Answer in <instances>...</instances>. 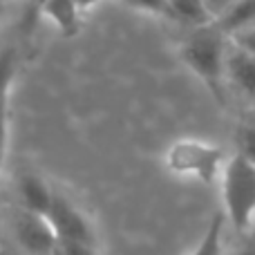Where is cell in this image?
<instances>
[{"instance_id": "12", "label": "cell", "mask_w": 255, "mask_h": 255, "mask_svg": "<svg viewBox=\"0 0 255 255\" xmlns=\"http://www.w3.org/2000/svg\"><path fill=\"white\" fill-rule=\"evenodd\" d=\"M16 74H18V49L13 45H0V99L11 94V85Z\"/></svg>"}, {"instance_id": "2", "label": "cell", "mask_w": 255, "mask_h": 255, "mask_svg": "<svg viewBox=\"0 0 255 255\" xmlns=\"http://www.w3.org/2000/svg\"><path fill=\"white\" fill-rule=\"evenodd\" d=\"M224 217L240 233L255 231V163L238 152L229 157L220 177Z\"/></svg>"}, {"instance_id": "8", "label": "cell", "mask_w": 255, "mask_h": 255, "mask_svg": "<svg viewBox=\"0 0 255 255\" xmlns=\"http://www.w3.org/2000/svg\"><path fill=\"white\" fill-rule=\"evenodd\" d=\"M40 16L52 20L65 38H72L81 31V9L76 0H45L38 11V18Z\"/></svg>"}, {"instance_id": "20", "label": "cell", "mask_w": 255, "mask_h": 255, "mask_svg": "<svg viewBox=\"0 0 255 255\" xmlns=\"http://www.w3.org/2000/svg\"><path fill=\"white\" fill-rule=\"evenodd\" d=\"M99 2H101V0H76V4H79L81 13H83V11H90V9L97 7Z\"/></svg>"}, {"instance_id": "3", "label": "cell", "mask_w": 255, "mask_h": 255, "mask_svg": "<svg viewBox=\"0 0 255 255\" xmlns=\"http://www.w3.org/2000/svg\"><path fill=\"white\" fill-rule=\"evenodd\" d=\"M229 157L215 143L202 139H177L166 150V168L172 175L197 179L202 184L220 181Z\"/></svg>"}, {"instance_id": "13", "label": "cell", "mask_w": 255, "mask_h": 255, "mask_svg": "<svg viewBox=\"0 0 255 255\" xmlns=\"http://www.w3.org/2000/svg\"><path fill=\"white\" fill-rule=\"evenodd\" d=\"M235 141H238L240 157H244L247 161L255 163V119H244L242 124L238 126Z\"/></svg>"}, {"instance_id": "17", "label": "cell", "mask_w": 255, "mask_h": 255, "mask_svg": "<svg viewBox=\"0 0 255 255\" xmlns=\"http://www.w3.org/2000/svg\"><path fill=\"white\" fill-rule=\"evenodd\" d=\"M231 40H233V43L238 45V47H242L244 52H249L251 56H255V27L240 31V34H235Z\"/></svg>"}, {"instance_id": "23", "label": "cell", "mask_w": 255, "mask_h": 255, "mask_svg": "<svg viewBox=\"0 0 255 255\" xmlns=\"http://www.w3.org/2000/svg\"><path fill=\"white\" fill-rule=\"evenodd\" d=\"M2 2H4V0H2Z\"/></svg>"}, {"instance_id": "14", "label": "cell", "mask_w": 255, "mask_h": 255, "mask_svg": "<svg viewBox=\"0 0 255 255\" xmlns=\"http://www.w3.org/2000/svg\"><path fill=\"white\" fill-rule=\"evenodd\" d=\"M9 148V94L0 99V175H2L4 161H7Z\"/></svg>"}, {"instance_id": "6", "label": "cell", "mask_w": 255, "mask_h": 255, "mask_svg": "<svg viewBox=\"0 0 255 255\" xmlns=\"http://www.w3.org/2000/svg\"><path fill=\"white\" fill-rule=\"evenodd\" d=\"M226 90H235L244 101L255 106V56L229 40L226 49Z\"/></svg>"}, {"instance_id": "7", "label": "cell", "mask_w": 255, "mask_h": 255, "mask_svg": "<svg viewBox=\"0 0 255 255\" xmlns=\"http://www.w3.org/2000/svg\"><path fill=\"white\" fill-rule=\"evenodd\" d=\"M54 190L49 188V184L45 179H40L34 172H27L18 179V204L16 206L25 208V211H31L36 215L47 217L49 208H52L54 202Z\"/></svg>"}, {"instance_id": "22", "label": "cell", "mask_w": 255, "mask_h": 255, "mask_svg": "<svg viewBox=\"0 0 255 255\" xmlns=\"http://www.w3.org/2000/svg\"><path fill=\"white\" fill-rule=\"evenodd\" d=\"M2 18H4V2L0 0V27H2Z\"/></svg>"}, {"instance_id": "16", "label": "cell", "mask_w": 255, "mask_h": 255, "mask_svg": "<svg viewBox=\"0 0 255 255\" xmlns=\"http://www.w3.org/2000/svg\"><path fill=\"white\" fill-rule=\"evenodd\" d=\"M58 255H101V251H99V247H90V244L58 240Z\"/></svg>"}, {"instance_id": "15", "label": "cell", "mask_w": 255, "mask_h": 255, "mask_svg": "<svg viewBox=\"0 0 255 255\" xmlns=\"http://www.w3.org/2000/svg\"><path fill=\"white\" fill-rule=\"evenodd\" d=\"M128 7L139 9V11H148L154 16H166V0H124Z\"/></svg>"}, {"instance_id": "11", "label": "cell", "mask_w": 255, "mask_h": 255, "mask_svg": "<svg viewBox=\"0 0 255 255\" xmlns=\"http://www.w3.org/2000/svg\"><path fill=\"white\" fill-rule=\"evenodd\" d=\"M224 224H226V217L222 213L213 215L202 240L190 251V255H224Z\"/></svg>"}, {"instance_id": "21", "label": "cell", "mask_w": 255, "mask_h": 255, "mask_svg": "<svg viewBox=\"0 0 255 255\" xmlns=\"http://www.w3.org/2000/svg\"><path fill=\"white\" fill-rule=\"evenodd\" d=\"M233 255H255V240L253 242H249V244H244L242 249H238Z\"/></svg>"}, {"instance_id": "18", "label": "cell", "mask_w": 255, "mask_h": 255, "mask_svg": "<svg viewBox=\"0 0 255 255\" xmlns=\"http://www.w3.org/2000/svg\"><path fill=\"white\" fill-rule=\"evenodd\" d=\"M204 4H206V9H208V13H211L213 18H220V16H224L226 11H229L231 7H233L238 0H202Z\"/></svg>"}, {"instance_id": "9", "label": "cell", "mask_w": 255, "mask_h": 255, "mask_svg": "<svg viewBox=\"0 0 255 255\" xmlns=\"http://www.w3.org/2000/svg\"><path fill=\"white\" fill-rule=\"evenodd\" d=\"M166 18L188 27V31L202 29L215 22V18L208 13L202 0H166Z\"/></svg>"}, {"instance_id": "4", "label": "cell", "mask_w": 255, "mask_h": 255, "mask_svg": "<svg viewBox=\"0 0 255 255\" xmlns=\"http://www.w3.org/2000/svg\"><path fill=\"white\" fill-rule=\"evenodd\" d=\"M9 229L20 255H58V238L47 217L11 206Z\"/></svg>"}, {"instance_id": "19", "label": "cell", "mask_w": 255, "mask_h": 255, "mask_svg": "<svg viewBox=\"0 0 255 255\" xmlns=\"http://www.w3.org/2000/svg\"><path fill=\"white\" fill-rule=\"evenodd\" d=\"M43 2L45 0H27V11H25V16H22V25H25V29H31V27L36 25Z\"/></svg>"}, {"instance_id": "5", "label": "cell", "mask_w": 255, "mask_h": 255, "mask_svg": "<svg viewBox=\"0 0 255 255\" xmlns=\"http://www.w3.org/2000/svg\"><path fill=\"white\" fill-rule=\"evenodd\" d=\"M47 220L61 242H79V244H90V247H99L97 231H94V224L90 222V217L72 199H67L65 195L58 193L54 195Z\"/></svg>"}, {"instance_id": "1", "label": "cell", "mask_w": 255, "mask_h": 255, "mask_svg": "<svg viewBox=\"0 0 255 255\" xmlns=\"http://www.w3.org/2000/svg\"><path fill=\"white\" fill-rule=\"evenodd\" d=\"M229 36L213 22L202 29H193L186 34L179 45V56L184 65L199 79V83L208 90L220 108H226V49Z\"/></svg>"}, {"instance_id": "10", "label": "cell", "mask_w": 255, "mask_h": 255, "mask_svg": "<svg viewBox=\"0 0 255 255\" xmlns=\"http://www.w3.org/2000/svg\"><path fill=\"white\" fill-rule=\"evenodd\" d=\"M215 25L229 38H233L235 34L244 29H251V27H255V0H238L224 16L217 18Z\"/></svg>"}]
</instances>
